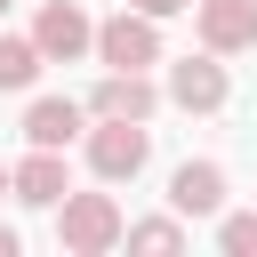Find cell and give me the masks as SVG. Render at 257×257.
<instances>
[{
    "instance_id": "6da1fadb",
    "label": "cell",
    "mask_w": 257,
    "mask_h": 257,
    "mask_svg": "<svg viewBox=\"0 0 257 257\" xmlns=\"http://www.w3.org/2000/svg\"><path fill=\"white\" fill-rule=\"evenodd\" d=\"M120 241H128V217L112 193H64L56 201V249L64 257H104Z\"/></svg>"
},
{
    "instance_id": "7a4b0ae2",
    "label": "cell",
    "mask_w": 257,
    "mask_h": 257,
    "mask_svg": "<svg viewBox=\"0 0 257 257\" xmlns=\"http://www.w3.org/2000/svg\"><path fill=\"white\" fill-rule=\"evenodd\" d=\"M96 64H104V72H145V64H161V16H145V8L104 16V24H96Z\"/></svg>"
},
{
    "instance_id": "3957f363",
    "label": "cell",
    "mask_w": 257,
    "mask_h": 257,
    "mask_svg": "<svg viewBox=\"0 0 257 257\" xmlns=\"http://www.w3.org/2000/svg\"><path fill=\"white\" fill-rule=\"evenodd\" d=\"M145 161H153V128H145V120H96V128H88V169H96L104 185H128Z\"/></svg>"
},
{
    "instance_id": "277c9868",
    "label": "cell",
    "mask_w": 257,
    "mask_h": 257,
    "mask_svg": "<svg viewBox=\"0 0 257 257\" xmlns=\"http://www.w3.org/2000/svg\"><path fill=\"white\" fill-rule=\"evenodd\" d=\"M225 96H233V80H225V56H217V48L169 64V104H177V112H225Z\"/></svg>"
},
{
    "instance_id": "5b68a950",
    "label": "cell",
    "mask_w": 257,
    "mask_h": 257,
    "mask_svg": "<svg viewBox=\"0 0 257 257\" xmlns=\"http://www.w3.org/2000/svg\"><path fill=\"white\" fill-rule=\"evenodd\" d=\"M32 40H40V56H48V64H80V56L96 48V24H88V8H80V0H48V8L32 16Z\"/></svg>"
},
{
    "instance_id": "8992f818",
    "label": "cell",
    "mask_w": 257,
    "mask_h": 257,
    "mask_svg": "<svg viewBox=\"0 0 257 257\" xmlns=\"http://www.w3.org/2000/svg\"><path fill=\"white\" fill-rule=\"evenodd\" d=\"M161 96H169V88H153L145 72H104L96 96H88V112H96V120H153Z\"/></svg>"
},
{
    "instance_id": "52a82bcc",
    "label": "cell",
    "mask_w": 257,
    "mask_h": 257,
    "mask_svg": "<svg viewBox=\"0 0 257 257\" xmlns=\"http://www.w3.org/2000/svg\"><path fill=\"white\" fill-rule=\"evenodd\" d=\"M201 48L217 56L257 48V0H201Z\"/></svg>"
},
{
    "instance_id": "ba28073f",
    "label": "cell",
    "mask_w": 257,
    "mask_h": 257,
    "mask_svg": "<svg viewBox=\"0 0 257 257\" xmlns=\"http://www.w3.org/2000/svg\"><path fill=\"white\" fill-rule=\"evenodd\" d=\"M64 193H72V177H64V153L32 145V153L16 161V201H24V209H56Z\"/></svg>"
},
{
    "instance_id": "9c48e42d",
    "label": "cell",
    "mask_w": 257,
    "mask_h": 257,
    "mask_svg": "<svg viewBox=\"0 0 257 257\" xmlns=\"http://www.w3.org/2000/svg\"><path fill=\"white\" fill-rule=\"evenodd\" d=\"M169 209H185V217H225V169H217V161H185V169L169 177Z\"/></svg>"
},
{
    "instance_id": "30bf717a",
    "label": "cell",
    "mask_w": 257,
    "mask_h": 257,
    "mask_svg": "<svg viewBox=\"0 0 257 257\" xmlns=\"http://www.w3.org/2000/svg\"><path fill=\"white\" fill-rule=\"evenodd\" d=\"M80 120H88V112H80L72 96H32V104H24V145H48V153H64V145L80 137Z\"/></svg>"
},
{
    "instance_id": "8fae6325",
    "label": "cell",
    "mask_w": 257,
    "mask_h": 257,
    "mask_svg": "<svg viewBox=\"0 0 257 257\" xmlns=\"http://www.w3.org/2000/svg\"><path fill=\"white\" fill-rule=\"evenodd\" d=\"M40 40H16V32H0V88H32L40 80Z\"/></svg>"
},
{
    "instance_id": "7c38bea8",
    "label": "cell",
    "mask_w": 257,
    "mask_h": 257,
    "mask_svg": "<svg viewBox=\"0 0 257 257\" xmlns=\"http://www.w3.org/2000/svg\"><path fill=\"white\" fill-rule=\"evenodd\" d=\"M128 249H185V209H177V217H145V225H128Z\"/></svg>"
},
{
    "instance_id": "4fadbf2b",
    "label": "cell",
    "mask_w": 257,
    "mask_h": 257,
    "mask_svg": "<svg viewBox=\"0 0 257 257\" xmlns=\"http://www.w3.org/2000/svg\"><path fill=\"white\" fill-rule=\"evenodd\" d=\"M217 249H225V257H257V209L217 217Z\"/></svg>"
},
{
    "instance_id": "5bb4252c",
    "label": "cell",
    "mask_w": 257,
    "mask_h": 257,
    "mask_svg": "<svg viewBox=\"0 0 257 257\" xmlns=\"http://www.w3.org/2000/svg\"><path fill=\"white\" fill-rule=\"evenodd\" d=\"M128 8H145V16H177V8H193V0H128Z\"/></svg>"
},
{
    "instance_id": "9a60e30c",
    "label": "cell",
    "mask_w": 257,
    "mask_h": 257,
    "mask_svg": "<svg viewBox=\"0 0 257 257\" xmlns=\"http://www.w3.org/2000/svg\"><path fill=\"white\" fill-rule=\"evenodd\" d=\"M0 257H16V225H0Z\"/></svg>"
},
{
    "instance_id": "2e32d148",
    "label": "cell",
    "mask_w": 257,
    "mask_h": 257,
    "mask_svg": "<svg viewBox=\"0 0 257 257\" xmlns=\"http://www.w3.org/2000/svg\"><path fill=\"white\" fill-rule=\"evenodd\" d=\"M0 193H16V169H0Z\"/></svg>"
},
{
    "instance_id": "e0dca14e",
    "label": "cell",
    "mask_w": 257,
    "mask_h": 257,
    "mask_svg": "<svg viewBox=\"0 0 257 257\" xmlns=\"http://www.w3.org/2000/svg\"><path fill=\"white\" fill-rule=\"evenodd\" d=\"M0 8H8V0H0Z\"/></svg>"
}]
</instances>
